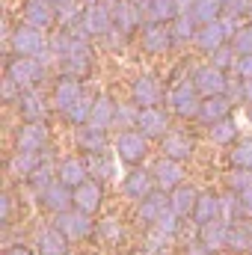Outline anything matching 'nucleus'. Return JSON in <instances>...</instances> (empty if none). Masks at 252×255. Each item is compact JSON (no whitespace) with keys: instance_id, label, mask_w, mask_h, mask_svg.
I'll list each match as a JSON object with an SVG mask.
<instances>
[{"instance_id":"c85d7f7f","label":"nucleus","mask_w":252,"mask_h":255,"mask_svg":"<svg viewBox=\"0 0 252 255\" xmlns=\"http://www.w3.org/2000/svg\"><path fill=\"white\" fill-rule=\"evenodd\" d=\"M226 253L232 255H252V220H238L229 226Z\"/></svg>"},{"instance_id":"cd10ccee","label":"nucleus","mask_w":252,"mask_h":255,"mask_svg":"<svg viewBox=\"0 0 252 255\" xmlns=\"http://www.w3.org/2000/svg\"><path fill=\"white\" fill-rule=\"evenodd\" d=\"M232 107L235 101L229 95H211V98H202V110H199V122L205 128H211L214 122H223L232 116Z\"/></svg>"},{"instance_id":"0eeeda50","label":"nucleus","mask_w":252,"mask_h":255,"mask_svg":"<svg viewBox=\"0 0 252 255\" xmlns=\"http://www.w3.org/2000/svg\"><path fill=\"white\" fill-rule=\"evenodd\" d=\"M80 24H83V30L89 33V39H104V36L116 27V21H113V6H110L107 0H89L86 9H83Z\"/></svg>"},{"instance_id":"f257e3e1","label":"nucleus","mask_w":252,"mask_h":255,"mask_svg":"<svg viewBox=\"0 0 252 255\" xmlns=\"http://www.w3.org/2000/svg\"><path fill=\"white\" fill-rule=\"evenodd\" d=\"M9 51L12 57H45L48 54V39H45V30L21 21L9 30Z\"/></svg>"},{"instance_id":"7c9ffc66","label":"nucleus","mask_w":252,"mask_h":255,"mask_svg":"<svg viewBox=\"0 0 252 255\" xmlns=\"http://www.w3.org/2000/svg\"><path fill=\"white\" fill-rule=\"evenodd\" d=\"M86 157V169H89V178H95V181H110L113 175H116V154L113 151H98V154H83Z\"/></svg>"},{"instance_id":"9b49d317","label":"nucleus","mask_w":252,"mask_h":255,"mask_svg":"<svg viewBox=\"0 0 252 255\" xmlns=\"http://www.w3.org/2000/svg\"><path fill=\"white\" fill-rule=\"evenodd\" d=\"M119 190L125 196L127 202H142L145 196H151V193L157 190V184H154V175H151V169H145V166H130L125 175H122V184H119Z\"/></svg>"},{"instance_id":"ddd939ff","label":"nucleus","mask_w":252,"mask_h":255,"mask_svg":"<svg viewBox=\"0 0 252 255\" xmlns=\"http://www.w3.org/2000/svg\"><path fill=\"white\" fill-rule=\"evenodd\" d=\"M169 110H163V107H139V122H136V130L142 133V136H148L151 142L157 139H163L169 130H172V122H169Z\"/></svg>"},{"instance_id":"37998d69","label":"nucleus","mask_w":252,"mask_h":255,"mask_svg":"<svg viewBox=\"0 0 252 255\" xmlns=\"http://www.w3.org/2000/svg\"><path fill=\"white\" fill-rule=\"evenodd\" d=\"M172 36L175 42H196V33H199V24L193 21V15H178L172 24Z\"/></svg>"},{"instance_id":"4468645a","label":"nucleus","mask_w":252,"mask_h":255,"mask_svg":"<svg viewBox=\"0 0 252 255\" xmlns=\"http://www.w3.org/2000/svg\"><path fill=\"white\" fill-rule=\"evenodd\" d=\"M130 101L136 107H160L163 101V86L154 74H136L130 80Z\"/></svg>"},{"instance_id":"ea45409f","label":"nucleus","mask_w":252,"mask_h":255,"mask_svg":"<svg viewBox=\"0 0 252 255\" xmlns=\"http://www.w3.org/2000/svg\"><path fill=\"white\" fill-rule=\"evenodd\" d=\"M229 163L235 169H252V136H241L229 148Z\"/></svg>"},{"instance_id":"9d476101","label":"nucleus","mask_w":252,"mask_h":255,"mask_svg":"<svg viewBox=\"0 0 252 255\" xmlns=\"http://www.w3.org/2000/svg\"><path fill=\"white\" fill-rule=\"evenodd\" d=\"M51 128L48 122H21L15 128V151H48Z\"/></svg>"},{"instance_id":"49530a36","label":"nucleus","mask_w":252,"mask_h":255,"mask_svg":"<svg viewBox=\"0 0 252 255\" xmlns=\"http://www.w3.org/2000/svg\"><path fill=\"white\" fill-rule=\"evenodd\" d=\"M232 48L238 51V57L252 54V24H244V27L235 33V39H232Z\"/></svg>"},{"instance_id":"412c9836","label":"nucleus","mask_w":252,"mask_h":255,"mask_svg":"<svg viewBox=\"0 0 252 255\" xmlns=\"http://www.w3.org/2000/svg\"><path fill=\"white\" fill-rule=\"evenodd\" d=\"M74 145L80 154H98V151H110V130L95 125H80L74 128Z\"/></svg>"},{"instance_id":"58836bf2","label":"nucleus","mask_w":252,"mask_h":255,"mask_svg":"<svg viewBox=\"0 0 252 255\" xmlns=\"http://www.w3.org/2000/svg\"><path fill=\"white\" fill-rule=\"evenodd\" d=\"M193 21L199 24V27H205V24H214V21H220L223 15H226V9H223V3L220 0H196V6H193Z\"/></svg>"},{"instance_id":"3c124183","label":"nucleus","mask_w":252,"mask_h":255,"mask_svg":"<svg viewBox=\"0 0 252 255\" xmlns=\"http://www.w3.org/2000/svg\"><path fill=\"white\" fill-rule=\"evenodd\" d=\"M220 3H223L226 15H235V18L247 15V9H250V0H220Z\"/></svg>"},{"instance_id":"72a5a7b5","label":"nucleus","mask_w":252,"mask_h":255,"mask_svg":"<svg viewBox=\"0 0 252 255\" xmlns=\"http://www.w3.org/2000/svg\"><path fill=\"white\" fill-rule=\"evenodd\" d=\"M199 187H193V184H181L178 190L169 193V211L172 214H178L181 220H190L193 217V208H196V202H199Z\"/></svg>"},{"instance_id":"393cba45","label":"nucleus","mask_w":252,"mask_h":255,"mask_svg":"<svg viewBox=\"0 0 252 255\" xmlns=\"http://www.w3.org/2000/svg\"><path fill=\"white\" fill-rule=\"evenodd\" d=\"M113 6V21H116V30H122L127 36H133V33H139V27H142V6H136V3H130V0H113L110 3Z\"/></svg>"},{"instance_id":"b1692460","label":"nucleus","mask_w":252,"mask_h":255,"mask_svg":"<svg viewBox=\"0 0 252 255\" xmlns=\"http://www.w3.org/2000/svg\"><path fill=\"white\" fill-rule=\"evenodd\" d=\"M214 220H226V217H223V193L202 190V193H199V202H196V208H193V217H190V223H196V226H205V223H214Z\"/></svg>"},{"instance_id":"e433bc0d","label":"nucleus","mask_w":252,"mask_h":255,"mask_svg":"<svg viewBox=\"0 0 252 255\" xmlns=\"http://www.w3.org/2000/svg\"><path fill=\"white\" fill-rule=\"evenodd\" d=\"M178 18V0H148L145 3V21L172 24Z\"/></svg>"},{"instance_id":"20e7f679","label":"nucleus","mask_w":252,"mask_h":255,"mask_svg":"<svg viewBox=\"0 0 252 255\" xmlns=\"http://www.w3.org/2000/svg\"><path fill=\"white\" fill-rule=\"evenodd\" d=\"M6 77L24 92V89H39L45 80V63L39 57H9L6 60Z\"/></svg>"},{"instance_id":"f8f14e48","label":"nucleus","mask_w":252,"mask_h":255,"mask_svg":"<svg viewBox=\"0 0 252 255\" xmlns=\"http://www.w3.org/2000/svg\"><path fill=\"white\" fill-rule=\"evenodd\" d=\"M157 148H160L163 157L178 160V163H187V160H193V154H196V139H193L190 130H178V128H172V130L157 142Z\"/></svg>"},{"instance_id":"bb28decb","label":"nucleus","mask_w":252,"mask_h":255,"mask_svg":"<svg viewBox=\"0 0 252 255\" xmlns=\"http://www.w3.org/2000/svg\"><path fill=\"white\" fill-rule=\"evenodd\" d=\"M39 205H42V211H45V214L60 217V214H65V211H71V208H74V190L57 181L51 190L39 199Z\"/></svg>"},{"instance_id":"aec40b11","label":"nucleus","mask_w":252,"mask_h":255,"mask_svg":"<svg viewBox=\"0 0 252 255\" xmlns=\"http://www.w3.org/2000/svg\"><path fill=\"white\" fill-rule=\"evenodd\" d=\"M33 247H36L39 255H68L71 253V241L65 238L54 223H51V226H48V223L39 226V232H36V238H33Z\"/></svg>"},{"instance_id":"6e6552de","label":"nucleus","mask_w":252,"mask_h":255,"mask_svg":"<svg viewBox=\"0 0 252 255\" xmlns=\"http://www.w3.org/2000/svg\"><path fill=\"white\" fill-rule=\"evenodd\" d=\"M139 45L148 57H163L172 51L175 45V36H172V27L169 24H157V21H145L139 27Z\"/></svg>"},{"instance_id":"423d86ee","label":"nucleus","mask_w":252,"mask_h":255,"mask_svg":"<svg viewBox=\"0 0 252 255\" xmlns=\"http://www.w3.org/2000/svg\"><path fill=\"white\" fill-rule=\"evenodd\" d=\"M51 223L63 232L71 244H83V241L95 238V226H98L95 217H89V214H83V211H77V208H71V211L60 214V217H54Z\"/></svg>"},{"instance_id":"79ce46f5","label":"nucleus","mask_w":252,"mask_h":255,"mask_svg":"<svg viewBox=\"0 0 252 255\" xmlns=\"http://www.w3.org/2000/svg\"><path fill=\"white\" fill-rule=\"evenodd\" d=\"M136 122H139V107L133 101H125L116 107V119H113L116 130H136Z\"/></svg>"},{"instance_id":"473e14b6","label":"nucleus","mask_w":252,"mask_h":255,"mask_svg":"<svg viewBox=\"0 0 252 255\" xmlns=\"http://www.w3.org/2000/svg\"><path fill=\"white\" fill-rule=\"evenodd\" d=\"M24 184H27L30 196H33V199L39 202V199H42L45 193H48L51 187H54V184H57V163L45 160V163H42V166H39V169H36V172H33L30 178H27V181H24Z\"/></svg>"},{"instance_id":"a19ab883","label":"nucleus","mask_w":252,"mask_h":255,"mask_svg":"<svg viewBox=\"0 0 252 255\" xmlns=\"http://www.w3.org/2000/svg\"><path fill=\"white\" fill-rule=\"evenodd\" d=\"M157 235H163L166 241H172V244H178V235H181V229H184V220L178 217V214H172V211H166L154 226H151Z\"/></svg>"},{"instance_id":"f704fd0d","label":"nucleus","mask_w":252,"mask_h":255,"mask_svg":"<svg viewBox=\"0 0 252 255\" xmlns=\"http://www.w3.org/2000/svg\"><path fill=\"white\" fill-rule=\"evenodd\" d=\"M208 139L220 148H232L238 139H241V128H238V119H223V122H214L208 128Z\"/></svg>"},{"instance_id":"c9c22d12","label":"nucleus","mask_w":252,"mask_h":255,"mask_svg":"<svg viewBox=\"0 0 252 255\" xmlns=\"http://www.w3.org/2000/svg\"><path fill=\"white\" fill-rule=\"evenodd\" d=\"M116 107H119V101H113L107 92H101V95H95V104H92V116H89V125L95 128H113V119H116Z\"/></svg>"},{"instance_id":"09e8293b","label":"nucleus","mask_w":252,"mask_h":255,"mask_svg":"<svg viewBox=\"0 0 252 255\" xmlns=\"http://www.w3.org/2000/svg\"><path fill=\"white\" fill-rule=\"evenodd\" d=\"M127 39H130V36H127V33H122V30H116V27L104 36V42L110 45V51H125V48H127Z\"/></svg>"},{"instance_id":"2f4dec72","label":"nucleus","mask_w":252,"mask_h":255,"mask_svg":"<svg viewBox=\"0 0 252 255\" xmlns=\"http://www.w3.org/2000/svg\"><path fill=\"white\" fill-rule=\"evenodd\" d=\"M229 220H214V223H205L199 226V241L214 250V253H226V241H229Z\"/></svg>"},{"instance_id":"4be33fe9","label":"nucleus","mask_w":252,"mask_h":255,"mask_svg":"<svg viewBox=\"0 0 252 255\" xmlns=\"http://www.w3.org/2000/svg\"><path fill=\"white\" fill-rule=\"evenodd\" d=\"M86 95V89H83V80L80 77H71V74H60L57 80H54V89H51V104L63 113L68 110L77 98H83Z\"/></svg>"},{"instance_id":"1a4fd4ad","label":"nucleus","mask_w":252,"mask_h":255,"mask_svg":"<svg viewBox=\"0 0 252 255\" xmlns=\"http://www.w3.org/2000/svg\"><path fill=\"white\" fill-rule=\"evenodd\" d=\"M148 169H151V175H154L157 190H163V193H172V190H178L181 184H187V169H184V163L169 160V157H163V154H157Z\"/></svg>"},{"instance_id":"4c0bfd02","label":"nucleus","mask_w":252,"mask_h":255,"mask_svg":"<svg viewBox=\"0 0 252 255\" xmlns=\"http://www.w3.org/2000/svg\"><path fill=\"white\" fill-rule=\"evenodd\" d=\"M92 104H95V95H83L77 98L68 110H63V119L71 128H80V125H89V116H92Z\"/></svg>"},{"instance_id":"7ed1b4c3","label":"nucleus","mask_w":252,"mask_h":255,"mask_svg":"<svg viewBox=\"0 0 252 255\" xmlns=\"http://www.w3.org/2000/svg\"><path fill=\"white\" fill-rule=\"evenodd\" d=\"M113 154L125 163L127 169L130 166H142L151 154V139L142 136L139 130H119L116 139H113Z\"/></svg>"},{"instance_id":"5fc2aeb1","label":"nucleus","mask_w":252,"mask_h":255,"mask_svg":"<svg viewBox=\"0 0 252 255\" xmlns=\"http://www.w3.org/2000/svg\"><path fill=\"white\" fill-rule=\"evenodd\" d=\"M241 104H252V80H241Z\"/></svg>"},{"instance_id":"dca6fc26","label":"nucleus","mask_w":252,"mask_h":255,"mask_svg":"<svg viewBox=\"0 0 252 255\" xmlns=\"http://www.w3.org/2000/svg\"><path fill=\"white\" fill-rule=\"evenodd\" d=\"M166 211H169V193L154 190L151 196H145L142 202H136V208H133V220H136V226L151 229Z\"/></svg>"},{"instance_id":"f03ea898","label":"nucleus","mask_w":252,"mask_h":255,"mask_svg":"<svg viewBox=\"0 0 252 255\" xmlns=\"http://www.w3.org/2000/svg\"><path fill=\"white\" fill-rule=\"evenodd\" d=\"M166 104H169V113L178 116V119H199V110H202V95L199 89L193 86V80L184 77V80H175L169 86V95H166Z\"/></svg>"},{"instance_id":"8fccbe9b","label":"nucleus","mask_w":252,"mask_h":255,"mask_svg":"<svg viewBox=\"0 0 252 255\" xmlns=\"http://www.w3.org/2000/svg\"><path fill=\"white\" fill-rule=\"evenodd\" d=\"M178 255H217V253L208 250L202 241H190V244H181V247H178Z\"/></svg>"},{"instance_id":"603ef678","label":"nucleus","mask_w":252,"mask_h":255,"mask_svg":"<svg viewBox=\"0 0 252 255\" xmlns=\"http://www.w3.org/2000/svg\"><path fill=\"white\" fill-rule=\"evenodd\" d=\"M235 74H238L241 80H252V54H244V57H238Z\"/></svg>"},{"instance_id":"de8ad7c7","label":"nucleus","mask_w":252,"mask_h":255,"mask_svg":"<svg viewBox=\"0 0 252 255\" xmlns=\"http://www.w3.org/2000/svg\"><path fill=\"white\" fill-rule=\"evenodd\" d=\"M12 214H15V196L9 190H3V196H0V226L3 229L12 226Z\"/></svg>"},{"instance_id":"13d9d810","label":"nucleus","mask_w":252,"mask_h":255,"mask_svg":"<svg viewBox=\"0 0 252 255\" xmlns=\"http://www.w3.org/2000/svg\"><path fill=\"white\" fill-rule=\"evenodd\" d=\"M247 125L252 128V104H247Z\"/></svg>"},{"instance_id":"a878e982","label":"nucleus","mask_w":252,"mask_h":255,"mask_svg":"<svg viewBox=\"0 0 252 255\" xmlns=\"http://www.w3.org/2000/svg\"><path fill=\"white\" fill-rule=\"evenodd\" d=\"M95 238H98V244H101V247H122V244L127 241L125 220H122V217H116V214L101 217V220H98V226H95Z\"/></svg>"},{"instance_id":"4d7b16f0","label":"nucleus","mask_w":252,"mask_h":255,"mask_svg":"<svg viewBox=\"0 0 252 255\" xmlns=\"http://www.w3.org/2000/svg\"><path fill=\"white\" fill-rule=\"evenodd\" d=\"M54 3H57V9H60V12H63V9H68V6H74V3H77V0H54Z\"/></svg>"},{"instance_id":"a211bd4d","label":"nucleus","mask_w":252,"mask_h":255,"mask_svg":"<svg viewBox=\"0 0 252 255\" xmlns=\"http://www.w3.org/2000/svg\"><path fill=\"white\" fill-rule=\"evenodd\" d=\"M92 68H95V54H92L89 42L77 45L71 54H65L60 60V74H71V77H80V80H86L92 74Z\"/></svg>"},{"instance_id":"864d4df0","label":"nucleus","mask_w":252,"mask_h":255,"mask_svg":"<svg viewBox=\"0 0 252 255\" xmlns=\"http://www.w3.org/2000/svg\"><path fill=\"white\" fill-rule=\"evenodd\" d=\"M3 255H39V253H36L33 244H9V247L3 250Z\"/></svg>"},{"instance_id":"6ab92c4d","label":"nucleus","mask_w":252,"mask_h":255,"mask_svg":"<svg viewBox=\"0 0 252 255\" xmlns=\"http://www.w3.org/2000/svg\"><path fill=\"white\" fill-rule=\"evenodd\" d=\"M104 199H107L104 184L95 181V178H89V181H83L80 187H74V208L83 211V214H89V217H98V214H101Z\"/></svg>"},{"instance_id":"c756f323","label":"nucleus","mask_w":252,"mask_h":255,"mask_svg":"<svg viewBox=\"0 0 252 255\" xmlns=\"http://www.w3.org/2000/svg\"><path fill=\"white\" fill-rule=\"evenodd\" d=\"M42 163H45V154H42V151H12L9 172H12L18 181H27Z\"/></svg>"},{"instance_id":"39448f33","label":"nucleus","mask_w":252,"mask_h":255,"mask_svg":"<svg viewBox=\"0 0 252 255\" xmlns=\"http://www.w3.org/2000/svg\"><path fill=\"white\" fill-rule=\"evenodd\" d=\"M190 80H193V86L199 89L202 98H211V95H229V86H232L229 71H220L217 65H211V63L193 65Z\"/></svg>"},{"instance_id":"5701e85b","label":"nucleus","mask_w":252,"mask_h":255,"mask_svg":"<svg viewBox=\"0 0 252 255\" xmlns=\"http://www.w3.org/2000/svg\"><path fill=\"white\" fill-rule=\"evenodd\" d=\"M57 181L65 187H80L83 181H89V169H86V157L83 154H65L57 160Z\"/></svg>"},{"instance_id":"2eb2a0df","label":"nucleus","mask_w":252,"mask_h":255,"mask_svg":"<svg viewBox=\"0 0 252 255\" xmlns=\"http://www.w3.org/2000/svg\"><path fill=\"white\" fill-rule=\"evenodd\" d=\"M54 104H48V98L42 95V89H24L21 98L15 101V110L21 116V122H48Z\"/></svg>"},{"instance_id":"f3484780","label":"nucleus","mask_w":252,"mask_h":255,"mask_svg":"<svg viewBox=\"0 0 252 255\" xmlns=\"http://www.w3.org/2000/svg\"><path fill=\"white\" fill-rule=\"evenodd\" d=\"M21 15L27 24L39 27V30H51L60 21V9L54 0H24L21 3Z\"/></svg>"},{"instance_id":"a18cd8bd","label":"nucleus","mask_w":252,"mask_h":255,"mask_svg":"<svg viewBox=\"0 0 252 255\" xmlns=\"http://www.w3.org/2000/svg\"><path fill=\"white\" fill-rule=\"evenodd\" d=\"M208 63L217 65L220 71H235V65H238V51H235L232 42H229V45H223L220 51H214V54L208 57Z\"/></svg>"},{"instance_id":"c03bdc74","label":"nucleus","mask_w":252,"mask_h":255,"mask_svg":"<svg viewBox=\"0 0 252 255\" xmlns=\"http://www.w3.org/2000/svg\"><path fill=\"white\" fill-rule=\"evenodd\" d=\"M226 190L232 193H247L252 190V169H229L226 172Z\"/></svg>"},{"instance_id":"6e6d98bb","label":"nucleus","mask_w":252,"mask_h":255,"mask_svg":"<svg viewBox=\"0 0 252 255\" xmlns=\"http://www.w3.org/2000/svg\"><path fill=\"white\" fill-rule=\"evenodd\" d=\"M196 6V0H178V15H190Z\"/></svg>"}]
</instances>
